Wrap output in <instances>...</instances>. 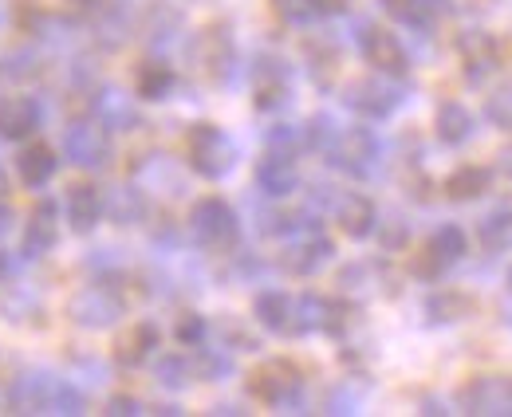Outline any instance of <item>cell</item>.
Instances as JSON below:
<instances>
[{
    "mask_svg": "<svg viewBox=\"0 0 512 417\" xmlns=\"http://www.w3.org/2000/svg\"><path fill=\"white\" fill-rule=\"evenodd\" d=\"M40 119H44V111H40V103L32 99V95H0V138H8V142H24V138H32L36 130H40Z\"/></svg>",
    "mask_w": 512,
    "mask_h": 417,
    "instance_id": "cell-19",
    "label": "cell"
},
{
    "mask_svg": "<svg viewBox=\"0 0 512 417\" xmlns=\"http://www.w3.org/2000/svg\"><path fill=\"white\" fill-rule=\"evenodd\" d=\"M304 60H308V75L312 83L327 91L335 83V71H339V44L331 36H308L304 40Z\"/></svg>",
    "mask_w": 512,
    "mask_h": 417,
    "instance_id": "cell-29",
    "label": "cell"
},
{
    "mask_svg": "<svg viewBox=\"0 0 512 417\" xmlns=\"http://www.w3.org/2000/svg\"><path fill=\"white\" fill-rule=\"evenodd\" d=\"M103 414H111V417H138V414H146V406H142L134 394H111Z\"/></svg>",
    "mask_w": 512,
    "mask_h": 417,
    "instance_id": "cell-45",
    "label": "cell"
},
{
    "mask_svg": "<svg viewBox=\"0 0 512 417\" xmlns=\"http://www.w3.org/2000/svg\"><path fill=\"white\" fill-rule=\"evenodd\" d=\"M237 142L217 126V122H193L186 130V166L197 178L221 181L237 166Z\"/></svg>",
    "mask_w": 512,
    "mask_h": 417,
    "instance_id": "cell-4",
    "label": "cell"
},
{
    "mask_svg": "<svg viewBox=\"0 0 512 417\" xmlns=\"http://www.w3.org/2000/svg\"><path fill=\"white\" fill-rule=\"evenodd\" d=\"M335 134H339V126H335L331 115H312V119L304 122V150L327 154V146L335 142Z\"/></svg>",
    "mask_w": 512,
    "mask_h": 417,
    "instance_id": "cell-39",
    "label": "cell"
},
{
    "mask_svg": "<svg viewBox=\"0 0 512 417\" xmlns=\"http://www.w3.org/2000/svg\"><path fill=\"white\" fill-rule=\"evenodd\" d=\"M4 71L8 75H40V63H36L32 52H16V56L4 60Z\"/></svg>",
    "mask_w": 512,
    "mask_h": 417,
    "instance_id": "cell-46",
    "label": "cell"
},
{
    "mask_svg": "<svg viewBox=\"0 0 512 417\" xmlns=\"http://www.w3.org/2000/svg\"><path fill=\"white\" fill-rule=\"evenodd\" d=\"M379 4H383V12L394 24L414 28V32H426V28L434 24V12H438V8H430L426 0H379Z\"/></svg>",
    "mask_w": 512,
    "mask_h": 417,
    "instance_id": "cell-34",
    "label": "cell"
},
{
    "mask_svg": "<svg viewBox=\"0 0 512 417\" xmlns=\"http://www.w3.org/2000/svg\"><path fill=\"white\" fill-rule=\"evenodd\" d=\"M493 181L497 174L489 170V166H477V162H469V166H457L446 181H442V189H446L449 201H457V205H469V201H481L489 189H493Z\"/></svg>",
    "mask_w": 512,
    "mask_h": 417,
    "instance_id": "cell-26",
    "label": "cell"
},
{
    "mask_svg": "<svg viewBox=\"0 0 512 417\" xmlns=\"http://www.w3.org/2000/svg\"><path fill=\"white\" fill-rule=\"evenodd\" d=\"M60 244V209L56 201H36L24 221V256L40 260Z\"/></svg>",
    "mask_w": 512,
    "mask_h": 417,
    "instance_id": "cell-18",
    "label": "cell"
},
{
    "mask_svg": "<svg viewBox=\"0 0 512 417\" xmlns=\"http://www.w3.org/2000/svg\"><path fill=\"white\" fill-rule=\"evenodd\" d=\"M485 119H489V126L512 134V79H505L501 87H493L485 95Z\"/></svg>",
    "mask_w": 512,
    "mask_h": 417,
    "instance_id": "cell-38",
    "label": "cell"
},
{
    "mask_svg": "<svg viewBox=\"0 0 512 417\" xmlns=\"http://www.w3.org/2000/svg\"><path fill=\"white\" fill-rule=\"evenodd\" d=\"M193 374L201 382H225L233 374V358H229V351H213V347L197 343V351H193Z\"/></svg>",
    "mask_w": 512,
    "mask_h": 417,
    "instance_id": "cell-35",
    "label": "cell"
},
{
    "mask_svg": "<svg viewBox=\"0 0 512 417\" xmlns=\"http://www.w3.org/2000/svg\"><path fill=\"white\" fill-rule=\"evenodd\" d=\"M253 319L268 331V335H284V339H292V323H296V296H288V292H280V288L256 292Z\"/></svg>",
    "mask_w": 512,
    "mask_h": 417,
    "instance_id": "cell-21",
    "label": "cell"
},
{
    "mask_svg": "<svg viewBox=\"0 0 512 417\" xmlns=\"http://www.w3.org/2000/svg\"><path fill=\"white\" fill-rule=\"evenodd\" d=\"M146 213H150V201H146L142 185H111L103 193V217H111V225H119V229L142 225Z\"/></svg>",
    "mask_w": 512,
    "mask_h": 417,
    "instance_id": "cell-22",
    "label": "cell"
},
{
    "mask_svg": "<svg viewBox=\"0 0 512 417\" xmlns=\"http://www.w3.org/2000/svg\"><path fill=\"white\" fill-rule=\"evenodd\" d=\"M335 209V225L347 240H367L375 237V225H379V205L367 197V193H339L331 201Z\"/></svg>",
    "mask_w": 512,
    "mask_h": 417,
    "instance_id": "cell-17",
    "label": "cell"
},
{
    "mask_svg": "<svg viewBox=\"0 0 512 417\" xmlns=\"http://www.w3.org/2000/svg\"><path fill=\"white\" fill-rule=\"evenodd\" d=\"M174 87H178V75H174V67L166 60L150 56V60H142L134 67V99H142V103H162V99L174 95Z\"/></svg>",
    "mask_w": 512,
    "mask_h": 417,
    "instance_id": "cell-24",
    "label": "cell"
},
{
    "mask_svg": "<svg viewBox=\"0 0 512 417\" xmlns=\"http://www.w3.org/2000/svg\"><path fill=\"white\" fill-rule=\"evenodd\" d=\"M71 4H75V8L83 12V16H95V12H99V8L107 4V0H71Z\"/></svg>",
    "mask_w": 512,
    "mask_h": 417,
    "instance_id": "cell-49",
    "label": "cell"
},
{
    "mask_svg": "<svg viewBox=\"0 0 512 417\" xmlns=\"http://www.w3.org/2000/svg\"><path fill=\"white\" fill-rule=\"evenodd\" d=\"M501 174H509V178H512V146L501 154Z\"/></svg>",
    "mask_w": 512,
    "mask_h": 417,
    "instance_id": "cell-50",
    "label": "cell"
},
{
    "mask_svg": "<svg viewBox=\"0 0 512 417\" xmlns=\"http://www.w3.org/2000/svg\"><path fill=\"white\" fill-rule=\"evenodd\" d=\"M95 119L103 122L107 130H134L142 122L138 119V103L123 91H115V87H103L95 95Z\"/></svg>",
    "mask_w": 512,
    "mask_h": 417,
    "instance_id": "cell-28",
    "label": "cell"
},
{
    "mask_svg": "<svg viewBox=\"0 0 512 417\" xmlns=\"http://www.w3.org/2000/svg\"><path fill=\"white\" fill-rule=\"evenodd\" d=\"M457 60H461L465 83L481 87V83H489V79L501 71V44H497V36L485 32V28H465V32L457 36Z\"/></svg>",
    "mask_w": 512,
    "mask_h": 417,
    "instance_id": "cell-11",
    "label": "cell"
},
{
    "mask_svg": "<svg viewBox=\"0 0 512 417\" xmlns=\"http://www.w3.org/2000/svg\"><path fill=\"white\" fill-rule=\"evenodd\" d=\"M221 335H225L229 351H260V339H256L249 327H241L237 319H225L221 323Z\"/></svg>",
    "mask_w": 512,
    "mask_h": 417,
    "instance_id": "cell-43",
    "label": "cell"
},
{
    "mask_svg": "<svg viewBox=\"0 0 512 417\" xmlns=\"http://www.w3.org/2000/svg\"><path fill=\"white\" fill-rule=\"evenodd\" d=\"M253 178H256V189H260L264 197L284 201V197H292V193L300 189V162H296V154L268 146V150L260 154V162H256Z\"/></svg>",
    "mask_w": 512,
    "mask_h": 417,
    "instance_id": "cell-15",
    "label": "cell"
},
{
    "mask_svg": "<svg viewBox=\"0 0 512 417\" xmlns=\"http://www.w3.org/2000/svg\"><path fill=\"white\" fill-rule=\"evenodd\" d=\"M375 237L383 244V252H402L410 244V225L402 217H386V221L375 225Z\"/></svg>",
    "mask_w": 512,
    "mask_h": 417,
    "instance_id": "cell-40",
    "label": "cell"
},
{
    "mask_svg": "<svg viewBox=\"0 0 512 417\" xmlns=\"http://www.w3.org/2000/svg\"><path fill=\"white\" fill-rule=\"evenodd\" d=\"M268 146L272 150L300 154L304 150V126H276V130H268Z\"/></svg>",
    "mask_w": 512,
    "mask_h": 417,
    "instance_id": "cell-44",
    "label": "cell"
},
{
    "mask_svg": "<svg viewBox=\"0 0 512 417\" xmlns=\"http://www.w3.org/2000/svg\"><path fill=\"white\" fill-rule=\"evenodd\" d=\"M473 134H477V119H473V111H469L465 103H457V99L438 103V111H434V138H438L442 146L457 150V146H465Z\"/></svg>",
    "mask_w": 512,
    "mask_h": 417,
    "instance_id": "cell-23",
    "label": "cell"
},
{
    "mask_svg": "<svg viewBox=\"0 0 512 417\" xmlns=\"http://www.w3.org/2000/svg\"><path fill=\"white\" fill-rule=\"evenodd\" d=\"M323 323V296L316 292H300L296 296V323H292V339H304L312 331H320Z\"/></svg>",
    "mask_w": 512,
    "mask_h": 417,
    "instance_id": "cell-37",
    "label": "cell"
},
{
    "mask_svg": "<svg viewBox=\"0 0 512 417\" xmlns=\"http://www.w3.org/2000/svg\"><path fill=\"white\" fill-rule=\"evenodd\" d=\"M323 158L339 174H347V178L355 181H367L375 174L379 158H383V142H379V134L371 126H339V134H335V142L327 146Z\"/></svg>",
    "mask_w": 512,
    "mask_h": 417,
    "instance_id": "cell-6",
    "label": "cell"
},
{
    "mask_svg": "<svg viewBox=\"0 0 512 417\" xmlns=\"http://www.w3.org/2000/svg\"><path fill=\"white\" fill-rule=\"evenodd\" d=\"M154 378H158V386H166V390H186L190 382H197V374H193V355H186V351L162 355L154 362Z\"/></svg>",
    "mask_w": 512,
    "mask_h": 417,
    "instance_id": "cell-33",
    "label": "cell"
},
{
    "mask_svg": "<svg viewBox=\"0 0 512 417\" xmlns=\"http://www.w3.org/2000/svg\"><path fill=\"white\" fill-rule=\"evenodd\" d=\"M8 406H12V414H83L87 394L79 386H71L67 378L28 370L8 386Z\"/></svg>",
    "mask_w": 512,
    "mask_h": 417,
    "instance_id": "cell-1",
    "label": "cell"
},
{
    "mask_svg": "<svg viewBox=\"0 0 512 417\" xmlns=\"http://www.w3.org/2000/svg\"><path fill=\"white\" fill-rule=\"evenodd\" d=\"M67 209V225L75 237H91L99 225H103V189L95 181H75L67 185L64 197Z\"/></svg>",
    "mask_w": 512,
    "mask_h": 417,
    "instance_id": "cell-16",
    "label": "cell"
},
{
    "mask_svg": "<svg viewBox=\"0 0 512 417\" xmlns=\"http://www.w3.org/2000/svg\"><path fill=\"white\" fill-rule=\"evenodd\" d=\"M67 315L83 331H107L127 315V299L119 292V284H111V276H103V280L83 284L79 292H71Z\"/></svg>",
    "mask_w": 512,
    "mask_h": 417,
    "instance_id": "cell-5",
    "label": "cell"
},
{
    "mask_svg": "<svg viewBox=\"0 0 512 417\" xmlns=\"http://www.w3.org/2000/svg\"><path fill=\"white\" fill-rule=\"evenodd\" d=\"M60 150L79 170H107L111 154H115V142H111V130L99 119H71L64 126Z\"/></svg>",
    "mask_w": 512,
    "mask_h": 417,
    "instance_id": "cell-7",
    "label": "cell"
},
{
    "mask_svg": "<svg viewBox=\"0 0 512 417\" xmlns=\"http://www.w3.org/2000/svg\"><path fill=\"white\" fill-rule=\"evenodd\" d=\"M402 91H398V83L390 79V75H363V79H351L347 87H343V103H347V111H355L359 119L367 122H383L390 119L398 107H402Z\"/></svg>",
    "mask_w": 512,
    "mask_h": 417,
    "instance_id": "cell-10",
    "label": "cell"
},
{
    "mask_svg": "<svg viewBox=\"0 0 512 417\" xmlns=\"http://www.w3.org/2000/svg\"><path fill=\"white\" fill-rule=\"evenodd\" d=\"M56 170H60V158H56V150H52L48 142H28V146L16 154V174H20V181H24L28 189L48 185V181L56 178Z\"/></svg>",
    "mask_w": 512,
    "mask_h": 417,
    "instance_id": "cell-27",
    "label": "cell"
},
{
    "mask_svg": "<svg viewBox=\"0 0 512 417\" xmlns=\"http://www.w3.org/2000/svg\"><path fill=\"white\" fill-rule=\"evenodd\" d=\"M249 87H253V103L256 111H280L288 107L292 99V67L280 60V56H256L253 71H249Z\"/></svg>",
    "mask_w": 512,
    "mask_h": 417,
    "instance_id": "cell-13",
    "label": "cell"
},
{
    "mask_svg": "<svg viewBox=\"0 0 512 417\" xmlns=\"http://www.w3.org/2000/svg\"><path fill=\"white\" fill-rule=\"evenodd\" d=\"M0 197H8V181H4V174H0Z\"/></svg>",
    "mask_w": 512,
    "mask_h": 417,
    "instance_id": "cell-53",
    "label": "cell"
},
{
    "mask_svg": "<svg viewBox=\"0 0 512 417\" xmlns=\"http://www.w3.org/2000/svg\"><path fill=\"white\" fill-rule=\"evenodd\" d=\"M205 335H209V323H205V315H197V311H186V315L178 319V327H174V339H178L182 347L205 343Z\"/></svg>",
    "mask_w": 512,
    "mask_h": 417,
    "instance_id": "cell-42",
    "label": "cell"
},
{
    "mask_svg": "<svg viewBox=\"0 0 512 417\" xmlns=\"http://www.w3.org/2000/svg\"><path fill=\"white\" fill-rule=\"evenodd\" d=\"M158 343H162L158 323H154V319H138V323H130L127 331L115 339V362L127 366V370H138L142 362L154 358Z\"/></svg>",
    "mask_w": 512,
    "mask_h": 417,
    "instance_id": "cell-20",
    "label": "cell"
},
{
    "mask_svg": "<svg viewBox=\"0 0 512 417\" xmlns=\"http://www.w3.org/2000/svg\"><path fill=\"white\" fill-rule=\"evenodd\" d=\"M457 406L465 414H512L509 374H477L457 390Z\"/></svg>",
    "mask_w": 512,
    "mask_h": 417,
    "instance_id": "cell-14",
    "label": "cell"
},
{
    "mask_svg": "<svg viewBox=\"0 0 512 417\" xmlns=\"http://www.w3.org/2000/svg\"><path fill=\"white\" fill-rule=\"evenodd\" d=\"M426 248H430L446 268H453L457 260H465V252H469V237H465V229H461V225H438V229L430 233V240H426Z\"/></svg>",
    "mask_w": 512,
    "mask_h": 417,
    "instance_id": "cell-32",
    "label": "cell"
},
{
    "mask_svg": "<svg viewBox=\"0 0 512 417\" xmlns=\"http://www.w3.org/2000/svg\"><path fill=\"white\" fill-rule=\"evenodd\" d=\"M12 221H16V213H12L8 197H0V237H8V233H12Z\"/></svg>",
    "mask_w": 512,
    "mask_h": 417,
    "instance_id": "cell-47",
    "label": "cell"
},
{
    "mask_svg": "<svg viewBox=\"0 0 512 417\" xmlns=\"http://www.w3.org/2000/svg\"><path fill=\"white\" fill-rule=\"evenodd\" d=\"M331 256H335V240L323 233L320 221H312V225L296 229L292 237H284V248H280V256H276V264H280L288 276L308 280V276L320 272Z\"/></svg>",
    "mask_w": 512,
    "mask_h": 417,
    "instance_id": "cell-9",
    "label": "cell"
},
{
    "mask_svg": "<svg viewBox=\"0 0 512 417\" xmlns=\"http://www.w3.org/2000/svg\"><path fill=\"white\" fill-rule=\"evenodd\" d=\"M249 394L268 410L296 414L304 406V370L292 358H264L249 370Z\"/></svg>",
    "mask_w": 512,
    "mask_h": 417,
    "instance_id": "cell-3",
    "label": "cell"
},
{
    "mask_svg": "<svg viewBox=\"0 0 512 417\" xmlns=\"http://www.w3.org/2000/svg\"><path fill=\"white\" fill-rule=\"evenodd\" d=\"M150 414H162V417H170V414H182V410H178V406H170V402H166V406H154V410H150Z\"/></svg>",
    "mask_w": 512,
    "mask_h": 417,
    "instance_id": "cell-51",
    "label": "cell"
},
{
    "mask_svg": "<svg viewBox=\"0 0 512 417\" xmlns=\"http://www.w3.org/2000/svg\"><path fill=\"white\" fill-rule=\"evenodd\" d=\"M359 323H363V307H359L351 296L323 299V323H320L323 335H331V339L347 343V339H351V331H355Z\"/></svg>",
    "mask_w": 512,
    "mask_h": 417,
    "instance_id": "cell-30",
    "label": "cell"
},
{
    "mask_svg": "<svg viewBox=\"0 0 512 417\" xmlns=\"http://www.w3.org/2000/svg\"><path fill=\"white\" fill-rule=\"evenodd\" d=\"M186 225H190L193 244L205 248V252L225 256V252H233V248L241 244V217H237V209H233L225 197H217V193L193 201Z\"/></svg>",
    "mask_w": 512,
    "mask_h": 417,
    "instance_id": "cell-2",
    "label": "cell"
},
{
    "mask_svg": "<svg viewBox=\"0 0 512 417\" xmlns=\"http://www.w3.org/2000/svg\"><path fill=\"white\" fill-rule=\"evenodd\" d=\"M473 311H477V299L469 296V292H457V288H438V292H430V296L422 299V315H426V323H434V327L461 323V319H469Z\"/></svg>",
    "mask_w": 512,
    "mask_h": 417,
    "instance_id": "cell-25",
    "label": "cell"
},
{
    "mask_svg": "<svg viewBox=\"0 0 512 417\" xmlns=\"http://www.w3.org/2000/svg\"><path fill=\"white\" fill-rule=\"evenodd\" d=\"M477 244L485 252H512V209H497L481 217L477 225Z\"/></svg>",
    "mask_w": 512,
    "mask_h": 417,
    "instance_id": "cell-31",
    "label": "cell"
},
{
    "mask_svg": "<svg viewBox=\"0 0 512 417\" xmlns=\"http://www.w3.org/2000/svg\"><path fill=\"white\" fill-rule=\"evenodd\" d=\"M320 4L323 16H339V12H347L351 8V0H316Z\"/></svg>",
    "mask_w": 512,
    "mask_h": 417,
    "instance_id": "cell-48",
    "label": "cell"
},
{
    "mask_svg": "<svg viewBox=\"0 0 512 417\" xmlns=\"http://www.w3.org/2000/svg\"><path fill=\"white\" fill-rule=\"evenodd\" d=\"M446 272H449V268L438 260V256H434V252H430V248H426V244H422V248L410 256V276H418V280H426V284H438Z\"/></svg>",
    "mask_w": 512,
    "mask_h": 417,
    "instance_id": "cell-41",
    "label": "cell"
},
{
    "mask_svg": "<svg viewBox=\"0 0 512 417\" xmlns=\"http://www.w3.org/2000/svg\"><path fill=\"white\" fill-rule=\"evenodd\" d=\"M190 56H193V63H197V71H201L209 83H217V87H225V83L237 75V40H233L229 24H205V28L193 36Z\"/></svg>",
    "mask_w": 512,
    "mask_h": 417,
    "instance_id": "cell-8",
    "label": "cell"
},
{
    "mask_svg": "<svg viewBox=\"0 0 512 417\" xmlns=\"http://www.w3.org/2000/svg\"><path fill=\"white\" fill-rule=\"evenodd\" d=\"M426 4H430V8H442V4H446V0H426Z\"/></svg>",
    "mask_w": 512,
    "mask_h": 417,
    "instance_id": "cell-54",
    "label": "cell"
},
{
    "mask_svg": "<svg viewBox=\"0 0 512 417\" xmlns=\"http://www.w3.org/2000/svg\"><path fill=\"white\" fill-rule=\"evenodd\" d=\"M505 284H509V292H512V268H509V276H505Z\"/></svg>",
    "mask_w": 512,
    "mask_h": 417,
    "instance_id": "cell-55",
    "label": "cell"
},
{
    "mask_svg": "<svg viewBox=\"0 0 512 417\" xmlns=\"http://www.w3.org/2000/svg\"><path fill=\"white\" fill-rule=\"evenodd\" d=\"M8 406V386H0V410Z\"/></svg>",
    "mask_w": 512,
    "mask_h": 417,
    "instance_id": "cell-52",
    "label": "cell"
},
{
    "mask_svg": "<svg viewBox=\"0 0 512 417\" xmlns=\"http://www.w3.org/2000/svg\"><path fill=\"white\" fill-rule=\"evenodd\" d=\"M359 52H363V60L371 63L379 75H390V79H406L410 75L406 44L390 28H383V24H359Z\"/></svg>",
    "mask_w": 512,
    "mask_h": 417,
    "instance_id": "cell-12",
    "label": "cell"
},
{
    "mask_svg": "<svg viewBox=\"0 0 512 417\" xmlns=\"http://www.w3.org/2000/svg\"><path fill=\"white\" fill-rule=\"evenodd\" d=\"M268 8H272V16H276L280 24H288V28H308V24H316L323 16L316 0H268Z\"/></svg>",
    "mask_w": 512,
    "mask_h": 417,
    "instance_id": "cell-36",
    "label": "cell"
}]
</instances>
